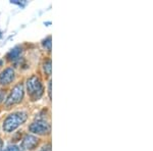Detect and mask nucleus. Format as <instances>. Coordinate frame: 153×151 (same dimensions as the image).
Masks as SVG:
<instances>
[{"mask_svg": "<svg viewBox=\"0 0 153 151\" xmlns=\"http://www.w3.org/2000/svg\"><path fill=\"white\" fill-rule=\"evenodd\" d=\"M27 118H28V115H27L26 112H23V111L11 113V115H9L5 118V121H4L3 130L7 133L13 132L16 129H18L19 126L23 125V123L26 122Z\"/></svg>", "mask_w": 153, "mask_h": 151, "instance_id": "nucleus-1", "label": "nucleus"}, {"mask_svg": "<svg viewBox=\"0 0 153 151\" xmlns=\"http://www.w3.org/2000/svg\"><path fill=\"white\" fill-rule=\"evenodd\" d=\"M27 91L32 100H38L44 93V88L41 84V81L36 76H33L27 81Z\"/></svg>", "mask_w": 153, "mask_h": 151, "instance_id": "nucleus-2", "label": "nucleus"}, {"mask_svg": "<svg viewBox=\"0 0 153 151\" xmlns=\"http://www.w3.org/2000/svg\"><path fill=\"white\" fill-rule=\"evenodd\" d=\"M24 98V86L22 84H18L16 86H14V88L11 90L9 96L7 97L5 104L7 106L13 105L16 103H19Z\"/></svg>", "mask_w": 153, "mask_h": 151, "instance_id": "nucleus-3", "label": "nucleus"}, {"mask_svg": "<svg viewBox=\"0 0 153 151\" xmlns=\"http://www.w3.org/2000/svg\"><path fill=\"white\" fill-rule=\"evenodd\" d=\"M30 132L38 135H45L50 132V126L44 121H37L29 127Z\"/></svg>", "mask_w": 153, "mask_h": 151, "instance_id": "nucleus-4", "label": "nucleus"}, {"mask_svg": "<svg viewBox=\"0 0 153 151\" xmlns=\"http://www.w3.org/2000/svg\"><path fill=\"white\" fill-rule=\"evenodd\" d=\"M22 148L27 150H33L38 145V139L33 135H26L22 141Z\"/></svg>", "mask_w": 153, "mask_h": 151, "instance_id": "nucleus-5", "label": "nucleus"}, {"mask_svg": "<svg viewBox=\"0 0 153 151\" xmlns=\"http://www.w3.org/2000/svg\"><path fill=\"white\" fill-rule=\"evenodd\" d=\"M14 79V71L12 68H5L1 74H0V84L1 85H7L11 83Z\"/></svg>", "mask_w": 153, "mask_h": 151, "instance_id": "nucleus-6", "label": "nucleus"}, {"mask_svg": "<svg viewBox=\"0 0 153 151\" xmlns=\"http://www.w3.org/2000/svg\"><path fill=\"white\" fill-rule=\"evenodd\" d=\"M22 52H23V50H22L21 47L16 46V47H14V48H12L11 50L7 53V58H8L9 60L14 61V60H16V59H19V57H21Z\"/></svg>", "mask_w": 153, "mask_h": 151, "instance_id": "nucleus-7", "label": "nucleus"}, {"mask_svg": "<svg viewBox=\"0 0 153 151\" xmlns=\"http://www.w3.org/2000/svg\"><path fill=\"white\" fill-rule=\"evenodd\" d=\"M44 71H45L47 75H51V70H52V66H51V60L48 59L47 61L44 62Z\"/></svg>", "mask_w": 153, "mask_h": 151, "instance_id": "nucleus-8", "label": "nucleus"}, {"mask_svg": "<svg viewBox=\"0 0 153 151\" xmlns=\"http://www.w3.org/2000/svg\"><path fill=\"white\" fill-rule=\"evenodd\" d=\"M51 44H52V43H51V37L50 36L47 37L45 40H43V46L49 51L51 50Z\"/></svg>", "mask_w": 153, "mask_h": 151, "instance_id": "nucleus-9", "label": "nucleus"}, {"mask_svg": "<svg viewBox=\"0 0 153 151\" xmlns=\"http://www.w3.org/2000/svg\"><path fill=\"white\" fill-rule=\"evenodd\" d=\"M5 150L6 151H23L21 148L18 147V146H16V145H9Z\"/></svg>", "mask_w": 153, "mask_h": 151, "instance_id": "nucleus-10", "label": "nucleus"}, {"mask_svg": "<svg viewBox=\"0 0 153 151\" xmlns=\"http://www.w3.org/2000/svg\"><path fill=\"white\" fill-rule=\"evenodd\" d=\"M11 3H13V4H18V5L19 6H25L27 4V1H25V2H19V0H12V1H10Z\"/></svg>", "mask_w": 153, "mask_h": 151, "instance_id": "nucleus-11", "label": "nucleus"}, {"mask_svg": "<svg viewBox=\"0 0 153 151\" xmlns=\"http://www.w3.org/2000/svg\"><path fill=\"white\" fill-rule=\"evenodd\" d=\"M40 151H51V144H47V145L43 146Z\"/></svg>", "mask_w": 153, "mask_h": 151, "instance_id": "nucleus-12", "label": "nucleus"}, {"mask_svg": "<svg viewBox=\"0 0 153 151\" xmlns=\"http://www.w3.org/2000/svg\"><path fill=\"white\" fill-rule=\"evenodd\" d=\"M4 97H5V94H4L3 91H1V90H0V103H1L2 101H3Z\"/></svg>", "mask_w": 153, "mask_h": 151, "instance_id": "nucleus-13", "label": "nucleus"}, {"mask_svg": "<svg viewBox=\"0 0 153 151\" xmlns=\"http://www.w3.org/2000/svg\"><path fill=\"white\" fill-rule=\"evenodd\" d=\"M49 97L51 98V82H49Z\"/></svg>", "mask_w": 153, "mask_h": 151, "instance_id": "nucleus-14", "label": "nucleus"}, {"mask_svg": "<svg viewBox=\"0 0 153 151\" xmlns=\"http://www.w3.org/2000/svg\"><path fill=\"white\" fill-rule=\"evenodd\" d=\"M1 147H2V141L0 140V148H1Z\"/></svg>", "mask_w": 153, "mask_h": 151, "instance_id": "nucleus-15", "label": "nucleus"}, {"mask_svg": "<svg viewBox=\"0 0 153 151\" xmlns=\"http://www.w3.org/2000/svg\"><path fill=\"white\" fill-rule=\"evenodd\" d=\"M2 38V34H1V32H0V39Z\"/></svg>", "mask_w": 153, "mask_h": 151, "instance_id": "nucleus-16", "label": "nucleus"}, {"mask_svg": "<svg viewBox=\"0 0 153 151\" xmlns=\"http://www.w3.org/2000/svg\"><path fill=\"white\" fill-rule=\"evenodd\" d=\"M2 151H6V150H2Z\"/></svg>", "mask_w": 153, "mask_h": 151, "instance_id": "nucleus-17", "label": "nucleus"}]
</instances>
